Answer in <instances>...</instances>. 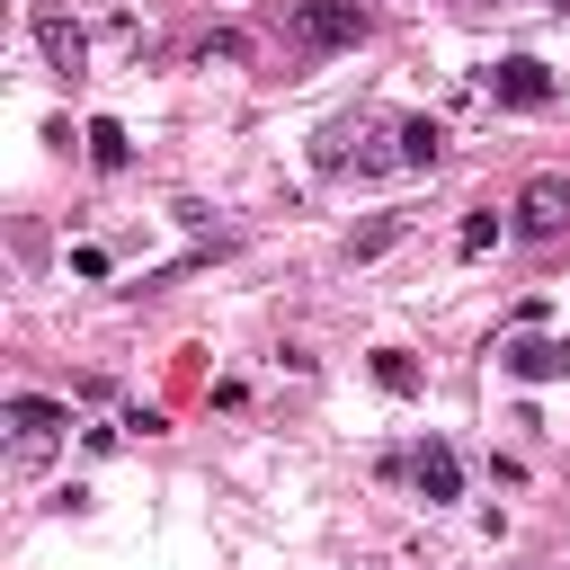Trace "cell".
Masks as SVG:
<instances>
[{"label": "cell", "instance_id": "1", "mask_svg": "<svg viewBox=\"0 0 570 570\" xmlns=\"http://www.w3.org/2000/svg\"><path fill=\"white\" fill-rule=\"evenodd\" d=\"M276 27H285L303 53H338V45H365V36H374V18H365L356 0H285Z\"/></svg>", "mask_w": 570, "mask_h": 570}, {"label": "cell", "instance_id": "2", "mask_svg": "<svg viewBox=\"0 0 570 570\" xmlns=\"http://www.w3.org/2000/svg\"><path fill=\"white\" fill-rule=\"evenodd\" d=\"M62 428H71V410H62V401L18 392V401H9V472H36V463L62 445Z\"/></svg>", "mask_w": 570, "mask_h": 570}, {"label": "cell", "instance_id": "3", "mask_svg": "<svg viewBox=\"0 0 570 570\" xmlns=\"http://www.w3.org/2000/svg\"><path fill=\"white\" fill-rule=\"evenodd\" d=\"M481 80H490V98H499V107H552V98H561V80H552L534 53H508V62H490Z\"/></svg>", "mask_w": 570, "mask_h": 570}, {"label": "cell", "instance_id": "4", "mask_svg": "<svg viewBox=\"0 0 570 570\" xmlns=\"http://www.w3.org/2000/svg\"><path fill=\"white\" fill-rule=\"evenodd\" d=\"M312 160H321V169H383V160H401V151H383V125H356V116H347V125H330V134L312 142Z\"/></svg>", "mask_w": 570, "mask_h": 570}, {"label": "cell", "instance_id": "5", "mask_svg": "<svg viewBox=\"0 0 570 570\" xmlns=\"http://www.w3.org/2000/svg\"><path fill=\"white\" fill-rule=\"evenodd\" d=\"M499 365H508V374H525V383H570V338L525 330V338H508V347H499Z\"/></svg>", "mask_w": 570, "mask_h": 570}, {"label": "cell", "instance_id": "6", "mask_svg": "<svg viewBox=\"0 0 570 570\" xmlns=\"http://www.w3.org/2000/svg\"><path fill=\"white\" fill-rule=\"evenodd\" d=\"M561 223H570V187H561V178H525V196H517V232H525V240H552Z\"/></svg>", "mask_w": 570, "mask_h": 570}, {"label": "cell", "instance_id": "7", "mask_svg": "<svg viewBox=\"0 0 570 570\" xmlns=\"http://www.w3.org/2000/svg\"><path fill=\"white\" fill-rule=\"evenodd\" d=\"M36 45H45V62H53V71H80V62H89V36H80V18H71L62 0H45V9H36Z\"/></svg>", "mask_w": 570, "mask_h": 570}, {"label": "cell", "instance_id": "8", "mask_svg": "<svg viewBox=\"0 0 570 570\" xmlns=\"http://www.w3.org/2000/svg\"><path fill=\"white\" fill-rule=\"evenodd\" d=\"M410 481H419V499H454V490H463V463H454V445H436V436H428V445L410 454Z\"/></svg>", "mask_w": 570, "mask_h": 570}, {"label": "cell", "instance_id": "9", "mask_svg": "<svg viewBox=\"0 0 570 570\" xmlns=\"http://www.w3.org/2000/svg\"><path fill=\"white\" fill-rule=\"evenodd\" d=\"M392 134H401V160H410V169H436V160H445V125H436V116H410V125H392Z\"/></svg>", "mask_w": 570, "mask_h": 570}, {"label": "cell", "instance_id": "10", "mask_svg": "<svg viewBox=\"0 0 570 570\" xmlns=\"http://www.w3.org/2000/svg\"><path fill=\"white\" fill-rule=\"evenodd\" d=\"M89 160H98V169H125V160H134V142H125L116 116H89Z\"/></svg>", "mask_w": 570, "mask_h": 570}, {"label": "cell", "instance_id": "11", "mask_svg": "<svg viewBox=\"0 0 570 570\" xmlns=\"http://www.w3.org/2000/svg\"><path fill=\"white\" fill-rule=\"evenodd\" d=\"M374 383H383V392H419V365H410L401 347H374Z\"/></svg>", "mask_w": 570, "mask_h": 570}, {"label": "cell", "instance_id": "12", "mask_svg": "<svg viewBox=\"0 0 570 570\" xmlns=\"http://www.w3.org/2000/svg\"><path fill=\"white\" fill-rule=\"evenodd\" d=\"M499 232H508L499 214H472V223L454 232V249H463V258H481V249H499Z\"/></svg>", "mask_w": 570, "mask_h": 570}, {"label": "cell", "instance_id": "13", "mask_svg": "<svg viewBox=\"0 0 570 570\" xmlns=\"http://www.w3.org/2000/svg\"><path fill=\"white\" fill-rule=\"evenodd\" d=\"M392 240H401V223H392V214H383V223H365V232H356V240H347V258H356V267H365V258H383V249H392Z\"/></svg>", "mask_w": 570, "mask_h": 570}, {"label": "cell", "instance_id": "14", "mask_svg": "<svg viewBox=\"0 0 570 570\" xmlns=\"http://www.w3.org/2000/svg\"><path fill=\"white\" fill-rule=\"evenodd\" d=\"M240 53H249V36H232V27H223V36H205V45H196V62H240Z\"/></svg>", "mask_w": 570, "mask_h": 570}, {"label": "cell", "instance_id": "15", "mask_svg": "<svg viewBox=\"0 0 570 570\" xmlns=\"http://www.w3.org/2000/svg\"><path fill=\"white\" fill-rule=\"evenodd\" d=\"M552 9H561V18H570V0H552Z\"/></svg>", "mask_w": 570, "mask_h": 570}]
</instances>
